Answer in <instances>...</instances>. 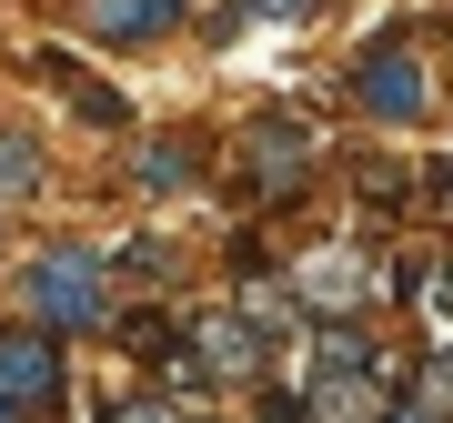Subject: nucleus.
Returning <instances> with one entry per match:
<instances>
[{"label": "nucleus", "instance_id": "f257e3e1", "mask_svg": "<svg viewBox=\"0 0 453 423\" xmlns=\"http://www.w3.org/2000/svg\"><path fill=\"white\" fill-rule=\"evenodd\" d=\"M353 101L372 121H393V131H413L423 112H434V91H423V61H413V41L393 31V41H363V61H353Z\"/></svg>", "mask_w": 453, "mask_h": 423}, {"label": "nucleus", "instance_id": "f03ea898", "mask_svg": "<svg viewBox=\"0 0 453 423\" xmlns=\"http://www.w3.org/2000/svg\"><path fill=\"white\" fill-rule=\"evenodd\" d=\"M31 312H41V323H101V262L91 252L31 262Z\"/></svg>", "mask_w": 453, "mask_h": 423}, {"label": "nucleus", "instance_id": "7ed1b4c3", "mask_svg": "<svg viewBox=\"0 0 453 423\" xmlns=\"http://www.w3.org/2000/svg\"><path fill=\"white\" fill-rule=\"evenodd\" d=\"M61 342H41V333H0V404L11 413H31V404H61Z\"/></svg>", "mask_w": 453, "mask_h": 423}, {"label": "nucleus", "instance_id": "20e7f679", "mask_svg": "<svg viewBox=\"0 0 453 423\" xmlns=\"http://www.w3.org/2000/svg\"><path fill=\"white\" fill-rule=\"evenodd\" d=\"M181 11H192V0H81L91 41H111V50H142V41L181 31Z\"/></svg>", "mask_w": 453, "mask_h": 423}, {"label": "nucleus", "instance_id": "39448f33", "mask_svg": "<svg viewBox=\"0 0 453 423\" xmlns=\"http://www.w3.org/2000/svg\"><path fill=\"white\" fill-rule=\"evenodd\" d=\"M131 181H142V192H181V181H192V162H181L172 142H151L142 162H131Z\"/></svg>", "mask_w": 453, "mask_h": 423}, {"label": "nucleus", "instance_id": "423d86ee", "mask_svg": "<svg viewBox=\"0 0 453 423\" xmlns=\"http://www.w3.org/2000/svg\"><path fill=\"white\" fill-rule=\"evenodd\" d=\"M31 181H41V151L20 131H0V192H31Z\"/></svg>", "mask_w": 453, "mask_h": 423}, {"label": "nucleus", "instance_id": "0eeeda50", "mask_svg": "<svg viewBox=\"0 0 453 423\" xmlns=\"http://www.w3.org/2000/svg\"><path fill=\"white\" fill-rule=\"evenodd\" d=\"M232 11H242V20H312L323 0H232Z\"/></svg>", "mask_w": 453, "mask_h": 423}, {"label": "nucleus", "instance_id": "6e6552de", "mask_svg": "<svg viewBox=\"0 0 453 423\" xmlns=\"http://www.w3.org/2000/svg\"><path fill=\"white\" fill-rule=\"evenodd\" d=\"M383 423H423V413H413V404H403V413H383Z\"/></svg>", "mask_w": 453, "mask_h": 423}, {"label": "nucleus", "instance_id": "1a4fd4ad", "mask_svg": "<svg viewBox=\"0 0 453 423\" xmlns=\"http://www.w3.org/2000/svg\"><path fill=\"white\" fill-rule=\"evenodd\" d=\"M0 423H20V413H11V404H0Z\"/></svg>", "mask_w": 453, "mask_h": 423}]
</instances>
